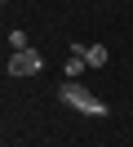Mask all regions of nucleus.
<instances>
[{"instance_id":"2","label":"nucleus","mask_w":133,"mask_h":147,"mask_svg":"<svg viewBox=\"0 0 133 147\" xmlns=\"http://www.w3.org/2000/svg\"><path fill=\"white\" fill-rule=\"evenodd\" d=\"M5 71H9V76H35V71H44V54H40V49H22V54H9Z\"/></svg>"},{"instance_id":"3","label":"nucleus","mask_w":133,"mask_h":147,"mask_svg":"<svg viewBox=\"0 0 133 147\" xmlns=\"http://www.w3.org/2000/svg\"><path fill=\"white\" fill-rule=\"evenodd\" d=\"M84 63L89 67H106V45H84Z\"/></svg>"},{"instance_id":"4","label":"nucleus","mask_w":133,"mask_h":147,"mask_svg":"<svg viewBox=\"0 0 133 147\" xmlns=\"http://www.w3.org/2000/svg\"><path fill=\"white\" fill-rule=\"evenodd\" d=\"M9 49H13V54H22V49H31V40H27V31H9Z\"/></svg>"},{"instance_id":"1","label":"nucleus","mask_w":133,"mask_h":147,"mask_svg":"<svg viewBox=\"0 0 133 147\" xmlns=\"http://www.w3.org/2000/svg\"><path fill=\"white\" fill-rule=\"evenodd\" d=\"M58 98L67 102V107H76L80 116H93V120L111 116V107H106L98 94H89V89H84V80H62V85H58Z\"/></svg>"}]
</instances>
